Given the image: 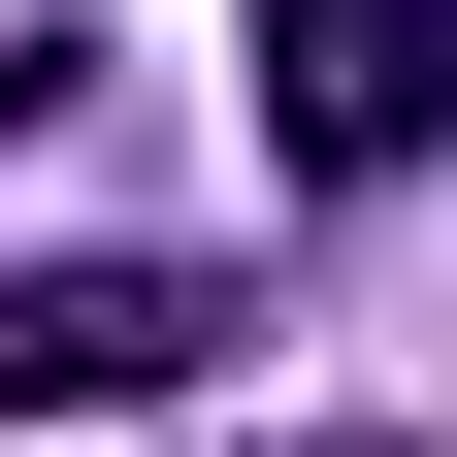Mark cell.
<instances>
[{"mask_svg": "<svg viewBox=\"0 0 457 457\" xmlns=\"http://www.w3.org/2000/svg\"><path fill=\"white\" fill-rule=\"evenodd\" d=\"M262 163L295 196H392V163H457V0H262Z\"/></svg>", "mask_w": 457, "mask_h": 457, "instance_id": "1", "label": "cell"}, {"mask_svg": "<svg viewBox=\"0 0 457 457\" xmlns=\"http://www.w3.org/2000/svg\"><path fill=\"white\" fill-rule=\"evenodd\" d=\"M196 360H228V262H0V425H98Z\"/></svg>", "mask_w": 457, "mask_h": 457, "instance_id": "2", "label": "cell"}]
</instances>
